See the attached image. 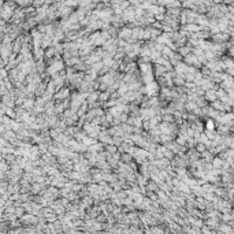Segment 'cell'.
<instances>
[{
	"label": "cell",
	"mask_w": 234,
	"mask_h": 234,
	"mask_svg": "<svg viewBox=\"0 0 234 234\" xmlns=\"http://www.w3.org/2000/svg\"><path fill=\"white\" fill-rule=\"evenodd\" d=\"M223 166H225V160H223V159L215 158L214 160H212V167H214V170L221 171L222 168H223Z\"/></svg>",
	"instance_id": "1"
},
{
	"label": "cell",
	"mask_w": 234,
	"mask_h": 234,
	"mask_svg": "<svg viewBox=\"0 0 234 234\" xmlns=\"http://www.w3.org/2000/svg\"><path fill=\"white\" fill-rule=\"evenodd\" d=\"M216 99H218L216 90H208V92H205V100L207 101H210L212 104L214 101H216Z\"/></svg>",
	"instance_id": "2"
}]
</instances>
